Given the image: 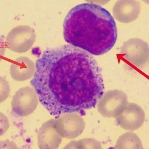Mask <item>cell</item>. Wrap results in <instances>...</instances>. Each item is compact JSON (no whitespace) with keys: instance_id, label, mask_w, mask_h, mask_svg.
Here are the masks:
<instances>
[{"instance_id":"obj_7","label":"cell","mask_w":149,"mask_h":149,"mask_svg":"<svg viewBox=\"0 0 149 149\" xmlns=\"http://www.w3.org/2000/svg\"><path fill=\"white\" fill-rule=\"evenodd\" d=\"M121 52L124 58L139 68H142L148 60V45L140 39L132 38L125 42Z\"/></svg>"},{"instance_id":"obj_12","label":"cell","mask_w":149,"mask_h":149,"mask_svg":"<svg viewBox=\"0 0 149 149\" xmlns=\"http://www.w3.org/2000/svg\"><path fill=\"white\" fill-rule=\"evenodd\" d=\"M115 149H143L142 143L136 134L131 132L125 133L118 139Z\"/></svg>"},{"instance_id":"obj_4","label":"cell","mask_w":149,"mask_h":149,"mask_svg":"<svg viewBox=\"0 0 149 149\" xmlns=\"http://www.w3.org/2000/svg\"><path fill=\"white\" fill-rule=\"evenodd\" d=\"M36 34L33 29L27 26H19L13 29L6 38L9 49L18 53L29 50L36 42Z\"/></svg>"},{"instance_id":"obj_6","label":"cell","mask_w":149,"mask_h":149,"mask_svg":"<svg viewBox=\"0 0 149 149\" xmlns=\"http://www.w3.org/2000/svg\"><path fill=\"white\" fill-rule=\"evenodd\" d=\"M86 123L81 116L76 113L63 114L55 122L56 131L63 138L72 139L83 132Z\"/></svg>"},{"instance_id":"obj_1","label":"cell","mask_w":149,"mask_h":149,"mask_svg":"<svg viewBox=\"0 0 149 149\" xmlns=\"http://www.w3.org/2000/svg\"><path fill=\"white\" fill-rule=\"evenodd\" d=\"M36 66L31 85L40 102L56 118L67 113L85 116L104 95L101 68L84 50L71 45L48 49Z\"/></svg>"},{"instance_id":"obj_5","label":"cell","mask_w":149,"mask_h":149,"mask_svg":"<svg viewBox=\"0 0 149 149\" xmlns=\"http://www.w3.org/2000/svg\"><path fill=\"white\" fill-rule=\"evenodd\" d=\"M38 99L37 92L32 88L28 86L21 88L13 97V111L21 117L29 116L37 108Z\"/></svg>"},{"instance_id":"obj_8","label":"cell","mask_w":149,"mask_h":149,"mask_svg":"<svg viewBox=\"0 0 149 149\" xmlns=\"http://www.w3.org/2000/svg\"><path fill=\"white\" fill-rule=\"evenodd\" d=\"M116 119L121 128L134 131L142 126L145 121V114L139 105L128 102L124 109Z\"/></svg>"},{"instance_id":"obj_3","label":"cell","mask_w":149,"mask_h":149,"mask_svg":"<svg viewBox=\"0 0 149 149\" xmlns=\"http://www.w3.org/2000/svg\"><path fill=\"white\" fill-rule=\"evenodd\" d=\"M127 103V96L124 92L119 90H112L107 91L99 100L97 109L104 117L116 118Z\"/></svg>"},{"instance_id":"obj_10","label":"cell","mask_w":149,"mask_h":149,"mask_svg":"<svg viewBox=\"0 0 149 149\" xmlns=\"http://www.w3.org/2000/svg\"><path fill=\"white\" fill-rule=\"evenodd\" d=\"M141 11V4L137 1H118L113 9L115 18L122 23H128L137 19Z\"/></svg>"},{"instance_id":"obj_2","label":"cell","mask_w":149,"mask_h":149,"mask_svg":"<svg viewBox=\"0 0 149 149\" xmlns=\"http://www.w3.org/2000/svg\"><path fill=\"white\" fill-rule=\"evenodd\" d=\"M63 34L65 41L95 56L109 51L117 39L114 19L106 9L93 3L77 5L65 19Z\"/></svg>"},{"instance_id":"obj_9","label":"cell","mask_w":149,"mask_h":149,"mask_svg":"<svg viewBox=\"0 0 149 149\" xmlns=\"http://www.w3.org/2000/svg\"><path fill=\"white\" fill-rule=\"evenodd\" d=\"M56 121L49 120L40 127L38 134V144L40 149H57L62 143L63 137L55 127Z\"/></svg>"},{"instance_id":"obj_13","label":"cell","mask_w":149,"mask_h":149,"mask_svg":"<svg viewBox=\"0 0 149 149\" xmlns=\"http://www.w3.org/2000/svg\"><path fill=\"white\" fill-rule=\"evenodd\" d=\"M65 149H102L101 143L93 138H86L78 141H73L64 148Z\"/></svg>"},{"instance_id":"obj_11","label":"cell","mask_w":149,"mask_h":149,"mask_svg":"<svg viewBox=\"0 0 149 149\" xmlns=\"http://www.w3.org/2000/svg\"><path fill=\"white\" fill-rule=\"evenodd\" d=\"M36 66L32 60L26 57L16 58L10 69L11 77L15 81L22 82L29 79L35 74Z\"/></svg>"}]
</instances>
